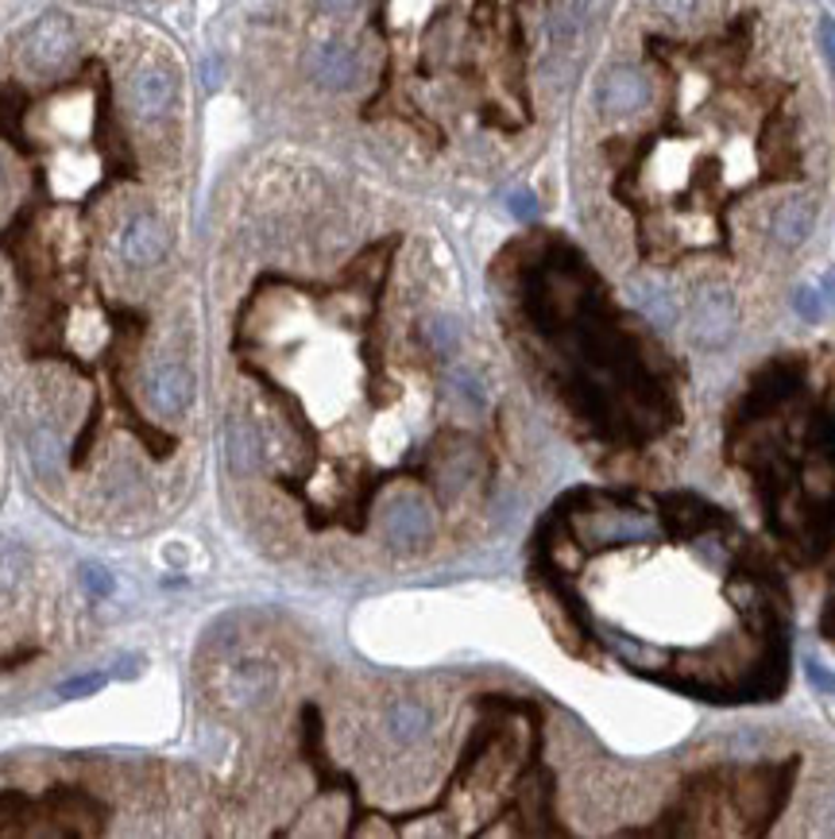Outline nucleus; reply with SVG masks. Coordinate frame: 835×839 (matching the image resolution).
<instances>
[{
  "label": "nucleus",
  "instance_id": "1",
  "mask_svg": "<svg viewBox=\"0 0 835 839\" xmlns=\"http://www.w3.org/2000/svg\"><path fill=\"white\" fill-rule=\"evenodd\" d=\"M387 252H364L333 286L260 275L221 345L225 460L263 483L310 538L368 542L402 495L442 515L496 491L491 391L460 360L445 309L387 306Z\"/></svg>",
  "mask_w": 835,
  "mask_h": 839
},
{
  "label": "nucleus",
  "instance_id": "2",
  "mask_svg": "<svg viewBox=\"0 0 835 839\" xmlns=\"http://www.w3.org/2000/svg\"><path fill=\"white\" fill-rule=\"evenodd\" d=\"M74 55H78V32H74V24L63 12H47V17L35 20L24 35V47H20V63L32 74L58 70Z\"/></svg>",
  "mask_w": 835,
  "mask_h": 839
},
{
  "label": "nucleus",
  "instance_id": "3",
  "mask_svg": "<svg viewBox=\"0 0 835 839\" xmlns=\"http://www.w3.org/2000/svg\"><path fill=\"white\" fill-rule=\"evenodd\" d=\"M654 101V81L642 66H611L596 86V109L607 120H631Z\"/></svg>",
  "mask_w": 835,
  "mask_h": 839
},
{
  "label": "nucleus",
  "instance_id": "4",
  "mask_svg": "<svg viewBox=\"0 0 835 839\" xmlns=\"http://www.w3.org/2000/svg\"><path fill=\"white\" fill-rule=\"evenodd\" d=\"M128 101L140 117H151V120H171L174 109H178V78L166 63H143L132 66L128 74Z\"/></svg>",
  "mask_w": 835,
  "mask_h": 839
},
{
  "label": "nucleus",
  "instance_id": "5",
  "mask_svg": "<svg viewBox=\"0 0 835 839\" xmlns=\"http://www.w3.org/2000/svg\"><path fill=\"white\" fill-rule=\"evenodd\" d=\"M735 325H739V309H735V298L724 286H704L701 294H693L688 333H693L696 345H704V349H724V345L731 341Z\"/></svg>",
  "mask_w": 835,
  "mask_h": 839
},
{
  "label": "nucleus",
  "instance_id": "6",
  "mask_svg": "<svg viewBox=\"0 0 835 839\" xmlns=\"http://www.w3.org/2000/svg\"><path fill=\"white\" fill-rule=\"evenodd\" d=\"M306 74L329 94H348L360 86L364 78V58L353 43L345 40H322L306 51Z\"/></svg>",
  "mask_w": 835,
  "mask_h": 839
},
{
  "label": "nucleus",
  "instance_id": "7",
  "mask_svg": "<svg viewBox=\"0 0 835 839\" xmlns=\"http://www.w3.org/2000/svg\"><path fill=\"white\" fill-rule=\"evenodd\" d=\"M816 225V201L812 198H785L770 214V232L781 248H801Z\"/></svg>",
  "mask_w": 835,
  "mask_h": 839
},
{
  "label": "nucleus",
  "instance_id": "8",
  "mask_svg": "<svg viewBox=\"0 0 835 839\" xmlns=\"http://www.w3.org/2000/svg\"><path fill=\"white\" fill-rule=\"evenodd\" d=\"M647 4L658 12V17L677 20V24H685V20L701 17V12L708 9V0H647Z\"/></svg>",
  "mask_w": 835,
  "mask_h": 839
},
{
  "label": "nucleus",
  "instance_id": "9",
  "mask_svg": "<svg viewBox=\"0 0 835 839\" xmlns=\"http://www.w3.org/2000/svg\"><path fill=\"white\" fill-rule=\"evenodd\" d=\"M793 306L804 322H820V314H824V294H820L816 286H801V291L793 294Z\"/></svg>",
  "mask_w": 835,
  "mask_h": 839
},
{
  "label": "nucleus",
  "instance_id": "10",
  "mask_svg": "<svg viewBox=\"0 0 835 839\" xmlns=\"http://www.w3.org/2000/svg\"><path fill=\"white\" fill-rule=\"evenodd\" d=\"M816 32H820V51H824V58H827V70L835 74V20L824 17Z\"/></svg>",
  "mask_w": 835,
  "mask_h": 839
},
{
  "label": "nucleus",
  "instance_id": "11",
  "mask_svg": "<svg viewBox=\"0 0 835 839\" xmlns=\"http://www.w3.org/2000/svg\"><path fill=\"white\" fill-rule=\"evenodd\" d=\"M325 17H356L364 9V0H317Z\"/></svg>",
  "mask_w": 835,
  "mask_h": 839
},
{
  "label": "nucleus",
  "instance_id": "12",
  "mask_svg": "<svg viewBox=\"0 0 835 839\" xmlns=\"http://www.w3.org/2000/svg\"><path fill=\"white\" fill-rule=\"evenodd\" d=\"M809 682L816 685L820 693H835V674H827L820 662H809Z\"/></svg>",
  "mask_w": 835,
  "mask_h": 839
},
{
  "label": "nucleus",
  "instance_id": "13",
  "mask_svg": "<svg viewBox=\"0 0 835 839\" xmlns=\"http://www.w3.org/2000/svg\"><path fill=\"white\" fill-rule=\"evenodd\" d=\"M511 209H514V214H519L522 217V221H527V217H534V194H514V198H511Z\"/></svg>",
  "mask_w": 835,
  "mask_h": 839
},
{
  "label": "nucleus",
  "instance_id": "14",
  "mask_svg": "<svg viewBox=\"0 0 835 839\" xmlns=\"http://www.w3.org/2000/svg\"><path fill=\"white\" fill-rule=\"evenodd\" d=\"M824 294H827V302L835 306V271H827L824 275Z\"/></svg>",
  "mask_w": 835,
  "mask_h": 839
}]
</instances>
